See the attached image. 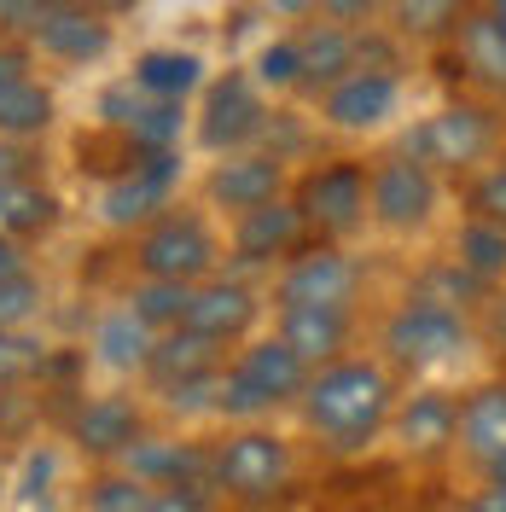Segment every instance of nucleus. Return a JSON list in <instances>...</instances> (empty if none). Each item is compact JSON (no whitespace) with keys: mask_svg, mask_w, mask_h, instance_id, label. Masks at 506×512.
<instances>
[{"mask_svg":"<svg viewBox=\"0 0 506 512\" xmlns=\"http://www.w3.org/2000/svg\"><path fill=\"white\" fill-rule=\"evenodd\" d=\"M384 350L402 367H437L454 361L466 350V320L443 315V309H425V303H402L396 315L384 320Z\"/></svg>","mask_w":506,"mask_h":512,"instance_id":"obj_9","label":"nucleus"},{"mask_svg":"<svg viewBox=\"0 0 506 512\" xmlns=\"http://www.w3.org/2000/svg\"><path fill=\"white\" fill-rule=\"evenodd\" d=\"M35 303H41V286H35V274H18V280H6L0 286V332H12L18 320L35 315Z\"/></svg>","mask_w":506,"mask_h":512,"instance_id":"obj_37","label":"nucleus"},{"mask_svg":"<svg viewBox=\"0 0 506 512\" xmlns=\"http://www.w3.org/2000/svg\"><path fill=\"white\" fill-rule=\"evenodd\" d=\"M460 6H448V0H408V6H396V24L408 35H443V30H460Z\"/></svg>","mask_w":506,"mask_h":512,"instance_id":"obj_34","label":"nucleus"},{"mask_svg":"<svg viewBox=\"0 0 506 512\" xmlns=\"http://www.w3.org/2000/svg\"><path fill=\"white\" fill-rule=\"evenodd\" d=\"M495 146V117L483 105H443L419 117L408 134V158L419 169H472Z\"/></svg>","mask_w":506,"mask_h":512,"instance_id":"obj_4","label":"nucleus"},{"mask_svg":"<svg viewBox=\"0 0 506 512\" xmlns=\"http://www.w3.org/2000/svg\"><path fill=\"white\" fill-rule=\"evenodd\" d=\"M18 274H30V268H24V245H18L12 233H0V286L18 280Z\"/></svg>","mask_w":506,"mask_h":512,"instance_id":"obj_40","label":"nucleus"},{"mask_svg":"<svg viewBox=\"0 0 506 512\" xmlns=\"http://www.w3.org/2000/svg\"><path fill=\"white\" fill-rule=\"evenodd\" d=\"M303 419L326 443H361L390 419V373L373 361H332L303 390Z\"/></svg>","mask_w":506,"mask_h":512,"instance_id":"obj_1","label":"nucleus"},{"mask_svg":"<svg viewBox=\"0 0 506 512\" xmlns=\"http://www.w3.org/2000/svg\"><path fill=\"white\" fill-rule=\"evenodd\" d=\"M256 82L262 88H303V59H297V41H274L256 53Z\"/></svg>","mask_w":506,"mask_h":512,"instance_id":"obj_35","label":"nucleus"},{"mask_svg":"<svg viewBox=\"0 0 506 512\" xmlns=\"http://www.w3.org/2000/svg\"><path fill=\"white\" fill-rule=\"evenodd\" d=\"M297 216H303V227H320L332 239L355 233L367 222V169L349 158L320 163L315 175L297 187Z\"/></svg>","mask_w":506,"mask_h":512,"instance_id":"obj_6","label":"nucleus"},{"mask_svg":"<svg viewBox=\"0 0 506 512\" xmlns=\"http://www.w3.org/2000/svg\"><path fill=\"white\" fill-rule=\"evenodd\" d=\"M152 350H158V332L134 315L128 303H117V309H105V315H99V326H94L99 367H111V373H134V367H146V361H152Z\"/></svg>","mask_w":506,"mask_h":512,"instance_id":"obj_20","label":"nucleus"},{"mask_svg":"<svg viewBox=\"0 0 506 512\" xmlns=\"http://www.w3.org/2000/svg\"><path fill=\"white\" fill-rule=\"evenodd\" d=\"M280 187H285V169H280V158H268V152H233V158L216 163L210 181H204L210 204H222L233 216H251L262 204H280Z\"/></svg>","mask_w":506,"mask_h":512,"instance_id":"obj_12","label":"nucleus"},{"mask_svg":"<svg viewBox=\"0 0 506 512\" xmlns=\"http://www.w3.org/2000/svg\"><path fill=\"white\" fill-rule=\"evenodd\" d=\"M472 222H495L506 227V163L483 169L472 181Z\"/></svg>","mask_w":506,"mask_h":512,"instance_id":"obj_36","label":"nucleus"},{"mask_svg":"<svg viewBox=\"0 0 506 512\" xmlns=\"http://www.w3.org/2000/svg\"><path fill=\"white\" fill-rule=\"evenodd\" d=\"M297 59H303V82L309 88H338L344 76H355L361 64H355V35L338 30V24H309V30L297 35Z\"/></svg>","mask_w":506,"mask_h":512,"instance_id":"obj_23","label":"nucleus"},{"mask_svg":"<svg viewBox=\"0 0 506 512\" xmlns=\"http://www.w3.org/2000/svg\"><path fill=\"white\" fill-rule=\"evenodd\" d=\"M309 367L285 350L280 338H262L251 350H239V361L222 373V390H216V408L222 414H268L280 402H297L309 390Z\"/></svg>","mask_w":506,"mask_h":512,"instance_id":"obj_2","label":"nucleus"},{"mask_svg":"<svg viewBox=\"0 0 506 512\" xmlns=\"http://www.w3.org/2000/svg\"><path fill=\"white\" fill-rule=\"evenodd\" d=\"M489 286H477L472 274L460 268V262H431L419 280H413L408 303H425V309H443V315H466L477 297H483Z\"/></svg>","mask_w":506,"mask_h":512,"instance_id":"obj_27","label":"nucleus"},{"mask_svg":"<svg viewBox=\"0 0 506 512\" xmlns=\"http://www.w3.org/2000/svg\"><path fill=\"white\" fill-rule=\"evenodd\" d=\"M268 123V111H262V94H256L251 76H222V82H210V94H204V117H198V140L210 146V152H239L251 134H262Z\"/></svg>","mask_w":506,"mask_h":512,"instance_id":"obj_11","label":"nucleus"},{"mask_svg":"<svg viewBox=\"0 0 506 512\" xmlns=\"http://www.w3.org/2000/svg\"><path fill=\"white\" fill-rule=\"evenodd\" d=\"M24 76H30V53L24 47H0V88H12Z\"/></svg>","mask_w":506,"mask_h":512,"instance_id":"obj_41","label":"nucleus"},{"mask_svg":"<svg viewBox=\"0 0 506 512\" xmlns=\"http://www.w3.org/2000/svg\"><path fill=\"white\" fill-rule=\"evenodd\" d=\"M175 152H152V158H140L134 169H123L105 198H99V216L111 227H134V222H158L163 210H169V187H175Z\"/></svg>","mask_w":506,"mask_h":512,"instance_id":"obj_10","label":"nucleus"},{"mask_svg":"<svg viewBox=\"0 0 506 512\" xmlns=\"http://www.w3.org/2000/svg\"><path fill=\"white\" fill-rule=\"evenodd\" d=\"M30 35L47 59H64V64H88L111 47V24L88 6H41Z\"/></svg>","mask_w":506,"mask_h":512,"instance_id":"obj_14","label":"nucleus"},{"mask_svg":"<svg viewBox=\"0 0 506 512\" xmlns=\"http://www.w3.org/2000/svg\"><path fill=\"white\" fill-rule=\"evenodd\" d=\"M251 320H256V297H251V286H239V280H204V286L192 291L187 332L210 338V344H233V338H245Z\"/></svg>","mask_w":506,"mask_h":512,"instance_id":"obj_16","label":"nucleus"},{"mask_svg":"<svg viewBox=\"0 0 506 512\" xmlns=\"http://www.w3.org/2000/svg\"><path fill=\"white\" fill-rule=\"evenodd\" d=\"M198 70H204V64L192 59V53L152 47V53H140V64H134V88H140L146 99L181 105V94H192V88H198Z\"/></svg>","mask_w":506,"mask_h":512,"instance_id":"obj_25","label":"nucleus"},{"mask_svg":"<svg viewBox=\"0 0 506 512\" xmlns=\"http://www.w3.org/2000/svg\"><path fill=\"white\" fill-rule=\"evenodd\" d=\"M152 512H216V501H210L198 483H169V489H158Z\"/></svg>","mask_w":506,"mask_h":512,"instance_id":"obj_38","label":"nucleus"},{"mask_svg":"<svg viewBox=\"0 0 506 512\" xmlns=\"http://www.w3.org/2000/svg\"><path fill=\"white\" fill-rule=\"evenodd\" d=\"M291 478V448L274 431H239L216 454V489L233 501H274Z\"/></svg>","mask_w":506,"mask_h":512,"instance_id":"obj_5","label":"nucleus"},{"mask_svg":"<svg viewBox=\"0 0 506 512\" xmlns=\"http://www.w3.org/2000/svg\"><path fill=\"white\" fill-rule=\"evenodd\" d=\"M472 512H506V489H495V483H483L472 495Z\"/></svg>","mask_w":506,"mask_h":512,"instance_id":"obj_42","label":"nucleus"},{"mask_svg":"<svg viewBox=\"0 0 506 512\" xmlns=\"http://www.w3.org/2000/svg\"><path fill=\"white\" fill-rule=\"evenodd\" d=\"M396 105H402V82L390 76V70H355L344 76L332 94H326V123L344 128V134H367V128H379L396 117Z\"/></svg>","mask_w":506,"mask_h":512,"instance_id":"obj_13","label":"nucleus"},{"mask_svg":"<svg viewBox=\"0 0 506 512\" xmlns=\"http://www.w3.org/2000/svg\"><path fill=\"white\" fill-rule=\"evenodd\" d=\"M355 291H361V268L338 245H315L285 262L274 297H280V309H349Z\"/></svg>","mask_w":506,"mask_h":512,"instance_id":"obj_7","label":"nucleus"},{"mask_svg":"<svg viewBox=\"0 0 506 512\" xmlns=\"http://www.w3.org/2000/svg\"><path fill=\"white\" fill-rule=\"evenodd\" d=\"M495 332H501V344H506V297H501V309H495Z\"/></svg>","mask_w":506,"mask_h":512,"instance_id":"obj_44","label":"nucleus"},{"mask_svg":"<svg viewBox=\"0 0 506 512\" xmlns=\"http://www.w3.org/2000/svg\"><path fill=\"white\" fill-rule=\"evenodd\" d=\"M204 472V460L181 443H152V437H140V443L128 448V478L152 483V489H169V483H198Z\"/></svg>","mask_w":506,"mask_h":512,"instance_id":"obj_26","label":"nucleus"},{"mask_svg":"<svg viewBox=\"0 0 506 512\" xmlns=\"http://www.w3.org/2000/svg\"><path fill=\"white\" fill-rule=\"evenodd\" d=\"M495 18H501V24H506V6H495Z\"/></svg>","mask_w":506,"mask_h":512,"instance_id":"obj_45","label":"nucleus"},{"mask_svg":"<svg viewBox=\"0 0 506 512\" xmlns=\"http://www.w3.org/2000/svg\"><path fill=\"white\" fill-rule=\"evenodd\" d=\"M53 123V94L24 76V82H12V88H0V134L6 140H30V134H47Z\"/></svg>","mask_w":506,"mask_h":512,"instance_id":"obj_29","label":"nucleus"},{"mask_svg":"<svg viewBox=\"0 0 506 512\" xmlns=\"http://www.w3.org/2000/svg\"><path fill=\"white\" fill-rule=\"evenodd\" d=\"M454 425H460V408L448 402L443 390H419L408 408L396 414V443L408 454H443L454 443Z\"/></svg>","mask_w":506,"mask_h":512,"instance_id":"obj_24","label":"nucleus"},{"mask_svg":"<svg viewBox=\"0 0 506 512\" xmlns=\"http://www.w3.org/2000/svg\"><path fill=\"white\" fill-rule=\"evenodd\" d=\"M134 268H140V280L198 286V280L216 268V239H210V227L198 222V216H187V210H163L158 222L140 233Z\"/></svg>","mask_w":506,"mask_h":512,"instance_id":"obj_3","label":"nucleus"},{"mask_svg":"<svg viewBox=\"0 0 506 512\" xmlns=\"http://www.w3.org/2000/svg\"><path fill=\"white\" fill-rule=\"evenodd\" d=\"M431 210H437V175L419 169L408 152H402V158H384L379 169L367 175V216H373V222L408 233V227L431 222Z\"/></svg>","mask_w":506,"mask_h":512,"instance_id":"obj_8","label":"nucleus"},{"mask_svg":"<svg viewBox=\"0 0 506 512\" xmlns=\"http://www.w3.org/2000/svg\"><path fill=\"white\" fill-rule=\"evenodd\" d=\"M274 338H280L309 373H320V367H332L349 344V309H280V332H274Z\"/></svg>","mask_w":506,"mask_h":512,"instance_id":"obj_15","label":"nucleus"},{"mask_svg":"<svg viewBox=\"0 0 506 512\" xmlns=\"http://www.w3.org/2000/svg\"><path fill=\"white\" fill-rule=\"evenodd\" d=\"M70 437L88 454H128V448L140 443V408L128 396H94V402L76 408Z\"/></svg>","mask_w":506,"mask_h":512,"instance_id":"obj_18","label":"nucleus"},{"mask_svg":"<svg viewBox=\"0 0 506 512\" xmlns=\"http://www.w3.org/2000/svg\"><path fill=\"white\" fill-rule=\"evenodd\" d=\"M192 291L198 286H169V280H140V286L128 291V309L146 320L152 332H175V326H187V309H192Z\"/></svg>","mask_w":506,"mask_h":512,"instance_id":"obj_30","label":"nucleus"},{"mask_svg":"<svg viewBox=\"0 0 506 512\" xmlns=\"http://www.w3.org/2000/svg\"><path fill=\"white\" fill-rule=\"evenodd\" d=\"M123 134L134 140V152H140V158H152V152H169V146H175V134H181V105L146 99V105L134 111V123H128Z\"/></svg>","mask_w":506,"mask_h":512,"instance_id":"obj_33","label":"nucleus"},{"mask_svg":"<svg viewBox=\"0 0 506 512\" xmlns=\"http://www.w3.org/2000/svg\"><path fill=\"white\" fill-rule=\"evenodd\" d=\"M454 443L466 448V460H477L483 472L506 460V384H483L460 402V425H454Z\"/></svg>","mask_w":506,"mask_h":512,"instance_id":"obj_17","label":"nucleus"},{"mask_svg":"<svg viewBox=\"0 0 506 512\" xmlns=\"http://www.w3.org/2000/svg\"><path fill=\"white\" fill-rule=\"evenodd\" d=\"M454 262L472 274L477 286H495V280H506V227L466 222V227H460V239H454Z\"/></svg>","mask_w":506,"mask_h":512,"instance_id":"obj_28","label":"nucleus"},{"mask_svg":"<svg viewBox=\"0 0 506 512\" xmlns=\"http://www.w3.org/2000/svg\"><path fill=\"white\" fill-rule=\"evenodd\" d=\"M460 64H466V76H477L483 88H501L506 94V24L495 18V6L489 12H466L460 18Z\"/></svg>","mask_w":506,"mask_h":512,"instance_id":"obj_22","label":"nucleus"},{"mask_svg":"<svg viewBox=\"0 0 506 512\" xmlns=\"http://www.w3.org/2000/svg\"><path fill=\"white\" fill-rule=\"evenodd\" d=\"M35 367V344H24V338H12V332H0V384L24 379Z\"/></svg>","mask_w":506,"mask_h":512,"instance_id":"obj_39","label":"nucleus"},{"mask_svg":"<svg viewBox=\"0 0 506 512\" xmlns=\"http://www.w3.org/2000/svg\"><path fill=\"white\" fill-rule=\"evenodd\" d=\"M0 198H6V181H0Z\"/></svg>","mask_w":506,"mask_h":512,"instance_id":"obj_46","label":"nucleus"},{"mask_svg":"<svg viewBox=\"0 0 506 512\" xmlns=\"http://www.w3.org/2000/svg\"><path fill=\"white\" fill-rule=\"evenodd\" d=\"M297 233H303V216H297V204L280 198V204H262L251 216H239L233 251H239V262H274V256H291Z\"/></svg>","mask_w":506,"mask_h":512,"instance_id":"obj_21","label":"nucleus"},{"mask_svg":"<svg viewBox=\"0 0 506 512\" xmlns=\"http://www.w3.org/2000/svg\"><path fill=\"white\" fill-rule=\"evenodd\" d=\"M146 373L163 384V390H175V384H198V379H216L222 373V344H210V338H198L187 326H175V332H163L152 361H146Z\"/></svg>","mask_w":506,"mask_h":512,"instance_id":"obj_19","label":"nucleus"},{"mask_svg":"<svg viewBox=\"0 0 506 512\" xmlns=\"http://www.w3.org/2000/svg\"><path fill=\"white\" fill-rule=\"evenodd\" d=\"M489 483H495V489H506V460H495V466H489Z\"/></svg>","mask_w":506,"mask_h":512,"instance_id":"obj_43","label":"nucleus"},{"mask_svg":"<svg viewBox=\"0 0 506 512\" xmlns=\"http://www.w3.org/2000/svg\"><path fill=\"white\" fill-rule=\"evenodd\" d=\"M53 222H59L53 192L30 187V181H12V187H6V198H0V233L24 239V233H47Z\"/></svg>","mask_w":506,"mask_h":512,"instance_id":"obj_31","label":"nucleus"},{"mask_svg":"<svg viewBox=\"0 0 506 512\" xmlns=\"http://www.w3.org/2000/svg\"><path fill=\"white\" fill-rule=\"evenodd\" d=\"M152 501H158V489H152V483L128 478V472H105V478L88 483L82 512H152Z\"/></svg>","mask_w":506,"mask_h":512,"instance_id":"obj_32","label":"nucleus"}]
</instances>
